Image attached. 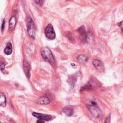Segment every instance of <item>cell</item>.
Here are the masks:
<instances>
[{"instance_id":"1","label":"cell","mask_w":123,"mask_h":123,"mask_svg":"<svg viewBox=\"0 0 123 123\" xmlns=\"http://www.w3.org/2000/svg\"><path fill=\"white\" fill-rule=\"evenodd\" d=\"M40 53L43 59L46 61L50 63H53L54 62V57L49 48L47 47H43L41 49Z\"/></svg>"},{"instance_id":"2","label":"cell","mask_w":123,"mask_h":123,"mask_svg":"<svg viewBox=\"0 0 123 123\" xmlns=\"http://www.w3.org/2000/svg\"><path fill=\"white\" fill-rule=\"evenodd\" d=\"M26 28L28 35L33 38H35L36 34V27L34 21L31 17L28 16L27 18Z\"/></svg>"},{"instance_id":"3","label":"cell","mask_w":123,"mask_h":123,"mask_svg":"<svg viewBox=\"0 0 123 123\" xmlns=\"http://www.w3.org/2000/svg\"><path fill=\"white\" fill-rule=\"evenodd\" d=\"M97 103L94 101H92L91 104L88 105V109L91 114L96 118H98L101 115L100 109L97 106Z\"/></svg>"},{"instance_id":"4","label":"cell","mask_w":123,"mask_h":123,"mask_svg":"<svg viewBox=\"0 0 123 123\" xmlns=\"http://www.w3.org/2000/svg\"><path fill=\"white\" fill-rule=\"evenodd\" d=\"M45 36L47 38L50 40L55 39L56 37V34L54 32L53 26L51 24H49L45 29Z\"/></svg>"},{"instance_id":"5","label":"cell","mask_w":123,"mask_h":123,"mask_svg":"<svg viewBox=\"0 0 123 123\" xmlns=\"http://www.w3.org/2000/svg\"><path fill=\"white\" fill-rule=\"evenodd\" d=\"M77 31L79 34L80 39L83 42H86L87 39V34L86 32L85 27L82 25L77 28Z\"/></svg>"},{"instance_id":"6","label":"cell","mask_w":123,"mask_h":123,"mask_svg":"<svg viewBox=\"0 0 123 123\" xmlns=\"http://www.w3.org/2000/svg\"><path fill=\"white\" fill-rule=\"evenodd\" d=\"M32 115L36 117V118H38L40 120H42L44 121H49L52 118L51 116L48 114H42L40 113H37L36 112H34L32 113Z\"/></svg>"},{"instance_id":"7","label":"cell","mask_w":123,"mask_h":123,"mask_svg":"<svg viewBox=\"0 0 123 123\" xmlns=\"http://www.w3.org/2000/svg\"><path fill=\"white\" fill-rule=\"evenodd\" d=\"M92 63L95 68L99 72H103L104 69V65L102 62L98 59H94L92 60Z\"/></svg>"},{"instance_id":"8","label":"cell","mask_w":123,"mask_h":123,"mask_svg":"<svg viewBox=\"0 0 123 123\" xmlns=\"http://www.w3.org/2000/svg\"><path fill=\"white\" fill-rule=\"evenodd\" d=\"M23 67L24 71L26 76L28 78H29L30 76V65H29L28 62L26 60L24 61L23 63Z\"/></svg>"},{"instance_id":"9","label":"cell","mask_w":123,"mask_h":123,"mask_svg":"<svg viewBox=\"0 0 123 123\" xmlns=\"http://www.w3.org/2000/svg\"><path fill=\"white\" fill-rule=\"evenodd\" d=\"M35 102L38 104H48L50 103V100L48 97L42 96L37 99Z\"/></svg>"},{"instance_id":"10","label":"cell","mask_w":123,"mask_h":123,"mask_svg":"<svg viewBox=\"0 0 123 123\" xmlns=\"http://www.w3.org/2000/svg\"><path fill=\"white\" fill-rule=\"evenodd\" d=\"M16 23V18L15 16H12V17H11L9 21V30L10 31H12L14 30L15 27Z\"/></svg>"},{"instance_id":"11","label":"cell","mask_w":123,"mask_h":123,"mask_svg":"<svg viewBox=\"0 0 123 123\" xmlns=\"http://www.w3.org/2000/svg\"><path fill=\"white\" fill-rule=\"evenodd\" d=\"M12 44L10 42H8V43L6 45V47L4 49V52L6 55H10L12 54Z\"/></svg>"},{"instance_id":"12","label":"cell","mask_w":123,"mask_h":123,"mask_svg":"<svg viewBox=\"0 0 123 123\" xmlns=\"http://www.w3.org/2000/svg\"><path fill=\"white\" fill-rule=\"evenodd\" d=\"M63 112L67 116H71L73 113V109L70 106H66L63 108Z\"/></svg>"},{"instance_id":"13","label":"cell","mask_w":123,"mask_h":123,"mask_svg":"<svg viewBox=\"0 0 123 123\" xmlns=\"http://www.w3.org/2000/svg\"><path fill=\"white\" fill-rule=\"evenodd\" d=\"M6 104V98L4 94L0 92V106L5 107Z\"/></svg>"},{"instance_id":"14","label":"cell","mask_w":123,"mask_h":123,"mask_svg":"<svg viewBox=\"0 0 123 123\" xmlns=\"http://www.w3.org/2000/svg\"><path fill=\"white\" fill-rule=\"evenodd\" d=\"M77 59L78 61L80 63L86 62L87 61V59H88L87 57L83 54L78 55L77 57Z\"/></svg>"},{"instance_id":"15","label":"cell","mask_w":123,"mask_h":123,"mask_svg":"<svg viewBox=\"0 0 123 123\" xmlns=\"http://www.w3.org/2000/svg\"><path fill=\"white\" fill-rule=\"evenodd\" d=\"M92 88L91 85L89 83H87L85 85H84L80 89V91H83V90H88Z\"/></svg>"},{"instance_id":"16","label":"cell","mask_w":123,"mask_h":123,"mask_svg":"<svg viewBox=\"0 0 123 123\" xmlns=\"http://www.w3.org/2000/svg\"><path fill=\"white\" fill-rule=\"evenodd\" d=\"M5 66V64L4 62L2 61H0V70H3V69H4Z\"/></svg>"},{"instance_id":"17","label":"cell","mask_w":123,"mask_h":123,"mask_svg":"<svg viewBox=\"0 0 123 123\" xmlns=\"http://www.w3.org/2000/svg\"><path fill=\"white\" fill-rule=\"evenodd\" d=\"M104 123H110V116L106 117Z\"/></svg>"},{"instance_id":"18","label":"cell","mask_w":123,"mask_h":123,"mask_svg":"<svg viewBox=\"0 0 123 123\" xmlns=\"http://www.w3.org/2000/svg\"><path fill=\"white\" fill-rule=\"evenodd\" d=\"M37 4H38V5H42V1L41 0H36L35 1Z\"/></svg>"},{"instance_id":"19","label":"cell","mask_w":123,"mask_h":123,"mask_svg":"<svg viewBox=\"0 0 123 123\" xmlns=\"http://www.w3.org/2000/svg\"><path fill=\"white\" fill-rule=\"evenodd\" d=\"M4 25H5V20L4 19L3 20V22H2V25H1V30L2 31L4 29Z\"/></svg>"},{"instance_id":"20","label":"cell","mask_w":123,"mask_h":123,"mask_svg":"<svg viewBox=\"0 0 123 123\" xmlns=\"http://www.w3.org/2000/svg\"><path fill=\"white\" fill-rule=\"evenodd\" d=\"M36 123H44V121L43 120H42L39 119L38 120H37V121Z\"/></svg>"},{"instance_id":"21","label":"cell","mask_w":123,"mask_h":123,"mask_svg":"<svg viewBox=\"0 0 123 123\" xmlns=\"http://www.w3.org/2000/svg\"><path fill=\"white\" fill-rule=\"evenodd\" d=\"M122 23H123V21H121L120 23H119V26L121 28V29H122Z\"/></svg>"}]
</instances>
